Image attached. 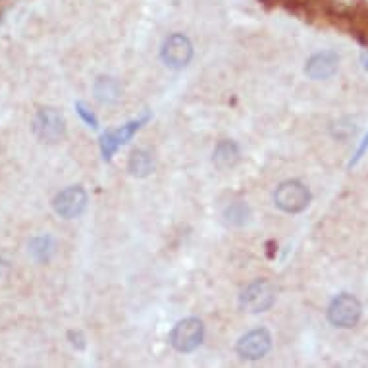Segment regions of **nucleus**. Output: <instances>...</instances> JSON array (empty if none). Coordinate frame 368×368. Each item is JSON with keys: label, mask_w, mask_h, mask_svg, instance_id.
<instances>
[{"label": "nucleus", "mask_w": 368, "mask_h": 368, "mask_svg": "<svg viewBox=\"0 0 368 368\" xmlns=\"http://www.w3.org/2000/svg\"><path fill=\"white\" fill-rule=\"evenodd\" d=\"M75 108H77V114L81 116V120H83V122H85L87 126H91L93 129H97V127H99V122H97V118H95V114H93V112H91L89 108L85 107L83 102H77V104H75Z\"/></svg>", "instance_id": "nucleus-16"}, {"label": "nucleus", "mask_w": 368, "mask_h": 368, "mask_svg": "<svg viewBox=\"0 0 368 368\" xmlns=\"http://www.w3.org/2000/svg\"><path fill=\"white\" fill-rule=\"evenodd\" d=\"M272 345V338L266 330H252V332L245 333L241 340L237 342V353L241 359L247 360H259L262 359L270 351Z\"/></svg>", "instance_id": "nucleus-8"}, {"label": "nucleus", "mask_w": 368, "mask_h": 368, "mask_svg": "<svg viewBox=\"0 0 368 368\" xmlns=\"http://www.w3.org/2000/svg\"><path fill=\"white\" fill-rule=\"evenodd\" d=\"M33 131L43 143H58L66 137V120L54 108H41L33 118Z\"/></svg>", "instance_id": "nucleus-1"}, {"label": "nucleus", "mask_w": 368, "mask_h": 368, "mask_svg": "<svg viewBox=\"0 0 368 368\" xmlns=\"http://www.w3.org/2000/svg\"><path fill=\"white\" fill-rule=\"evenodd\" d=\"M70 335V340H72V343L77 347V349H83L85 347V340H83V335H81V332H70L68 333Z\"/></svg>", "instance_id": "nucleus-18"}, {"label": "nucleus", "mask_w": 368, "mask_h": 368, "mask_svg": "<svg viewBox=\"0 0 368 368\" xmlns=\"http://www.w3.org/2000/svg\"><path fill=\"white\" fill-rule=\"evenodd\" d=\"M145 120L147 116L139 118V120H134V122H129L126 126H122L120 129H114V131H108V134L102 135V139H100V151H102V156L110 160L112 158V154L116 153L118 147H122L124 143H127L134 134L139 129V127L143 126Z\"/></svg>", "instance_id": "nucleus-9"}, {"label": "nucleus", "mask_w": 368, "mask_h": 368, "mask_svg": "<svg viewBox=\"0 0 368 368\" xmlns=\"http://www.w3.org/2000/svg\"><path fill=\"white\" fill-rule=\"evenodd\" d=\"M239 162V149L234 141H222L214 151V164L220 170H230Z\"/></svg>", "instance_id": "nucleus-11"}, {"label": "nucleus", "mask_w": 368, "mask_h": 368, "mask_svg": "<svg viewBox=\"0 0 368 368\" xmlns=\"http://www.w3.org/2000/svg\"><path fill=\"white\" fill-rule=\"evenodd\" d=\"M154 170V160L151 154L147 151H135L129 158V172L134 176H139V178H145L149 176L151 172Z\"/></svg>", "instance_id": "nucleus-13"}, {"label": "nucleus", "mask_w": 368, "mask_h": 368, "mask_svg": "<svg viewBox=\"0 0 368 368\" xmlns=\"http://www.w3.org/2000/svg\"><path fill=\"white\" fill-rule=\"evenodd\" d=\"M54 212L66 218V220H72L77 216L83 214V210L87 207V193L83 191V187H66L62 189L53 201Z\"/></svg>", "instance_id": "nucleus-5"}, {"label": "nucleus", "mask_w": 368, "mask_h": 368, "mask_svg": "<svg viewBox=\"0 0 368 368\" xmlns=\"http://www.w3.org/2000/svg\"><path fill=\"white\" fill-rule=\"evenodd\" d=\"M367 149H368V135L365 137V139H362V145L359 147V151H357V154H355V158L351 160V166H355V164H357V162L362 158V154H365V151H367Z\"/></svg>", "instance_id": "nucleus-17"}, {"label": "nucleus", "mask_w": 368, "mask_h": 368, "mask_svg": "<svg viewBox=\"0 0 368 368\" xmlns=\"http://www.w3.org/2000/svg\"><path fill=\"white\" fill-rule=\"evenodd\" d=\"M328 318L338 328H353L360 318V303L353 295H340L328 309Z\"/></svg>", "instance_id": "nucleus-6"}, {"label": "nucleus", "mask_w": 368, "mask_h": 368, "mask_svg": "<svg viewBox=\"0 0 368 368\" xmlns=\"http://www.w3.org/2000/svg\"><path fill=\"white\" fill-rule=\"evenodd\" d=\"M338 62H340L338 54L332 53V50H324V53L315 54L306 62L305 72L311 80H328L338 70Z\"/></svg>", "instance_id": "nucleus-10"}, {"label": "nucleus", "mask_w": 368, "mask_h": 368, "mask_svg": "<svg viewBox=\"0 0 368 368\" xmlns=\"http://www.w3.org/2000/svg\"><path fill=\"white\" fill-rule=\"evenodd\" d=\"M226 216H228V222H232L235 226H243L249 218V208L245 207L243 203H235V205L228 208Z\"/></svg>", "instance_id": "nucleus-15"}, {"label": "nucleus", "mask_w": 368, "mask_h": 368, "mask_svg": "<svg viewBox=\"0 0 368 368\" xmlns=\"http://www.w3.org/2000/svg\"><path fill=\"white\" fill-rule=\"evenodd\" d=\"M276 301V288L268 279H255L241 293V306L247 313H264Z\"/></svg>", "instance_id": "nucleus-2"}, {"label": "nucleus", "mask_w": 368, "mask_h": 368, "mask_svg": "<svg viewBox=\"0 0 368 368\" xmlns=\"http://www.w3.org/2000/svg\"><path fill=\"white\" fill-rule=\"evenodd\" d=\"M191 56H193V45L187 37L181 33H174L168 37L162 46V60L174 70L185 68L191 62Z\"/></svg>", "instance_id": "nucleus-7"}, {"label": "nucleus", "mask_w": 368, "mask_h": 368, "mask_svg": "<svg viewBox=\"0 0 368 368\" xmlns=\"http://www.w3.org/2000/svg\"><path fill=\"white\" fill-rule=\"evenodd\" d=\"M95 95L100 102H114L122 95V87L112 77H99L95 83Z\"/></svg>", "instance_id": "nucleus-12"}, {"label": "nucleus", "mask_w": 368, "mask_h": 368, "mask_svg": "<svg viewBox=\"0 0 368 368\" xmlns=\"http://www.w3.org/2000/svg\"><path fill=\"white\" fill-rule=\"evenodd\" d=\"M54 251V243L53 237H48V235H41V237H35V239H31L29 243V252L35 257L37 261H48L50 259V255Z\"/></svg>", "instance_id": "nucleus-14"}, {"label": "nucleus", "mask_w": 368, "mask_h": 368, "mask_svg": "<svg viewBox=\"0 0 368 368\" xmlns=\"http://www.w3.org/2000/svg\"><path fill=\"white\" fill-rule=\"evenodd\" d=\"M274 201H276V207L282 208L284 212H301L305 210L309 201H311V193L309 189L301 183V181H284L276 193H274Z\"/></svg>", "instance_id": "nucleus-3"}, {"label": "nucleus", "mask_w": 368, "mask_h": 368, "mask_svg": "<svg viewBox=\"0 0 368 368\" xmlns=\"http://www.w3.org/2000/svg\"><path fill=\"white\" fill-rule=\"evenodd\" d=\"M203 322L199 318H185L174 326L170 333L172 347L180 353H189V351L197 349L201 342H203Z\"/></svg>", "instance_id": "nucleus-4"}]
</instances>
